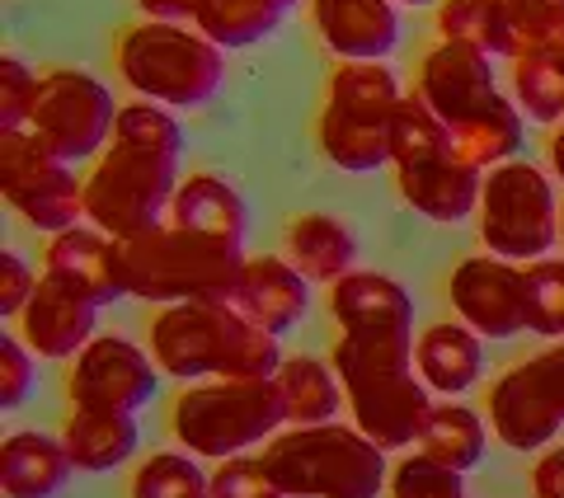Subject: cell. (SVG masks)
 Listing matches in <instances>:
<instances>
[{"mask_svg": "<svg viewBox=\"0 0 564 498\" xmlns=\"http://www.w3.org/2000/svg\"><path fill=\"white\" fill-rule=\"evenodd\" d=\"M263 466L282 498H377L391 485L386 452L352 423H311L263 442Z\"/></svg>", "mask_w": 564, "mask_h": 498, "instance_id": "cell-5", "label": "cell"}, {"mask_svg": "<svg viewBox=\"0 0 564 498\" xmlns=\"http://www.w3.org/2000/svg\"><path fill=\"white\" fill-rule=\"evenodd\" d=\"M545 155H551V174L564 184V118L555 122V132H551V141H545Z\"/></svg>", "mask_w": 564, "mask_h": 498, "instance_id": "cell-43", "label": "cell"}, {"mask_svg": "<svg viewBox=\"0 0 564 498\" xmlns=\"http://www.w3.org/2000/svg\"><path fill=\"white\" fill-rule=\"evenodd\" d=\"M0 193L33 230H70L85 217V174L57 160L29 128L0 132Z\"/></svg>", "mask_w": 564, "mask_h": 498, "instance_id": "cell-11", "label": "cell"}, {"mask_svg": "<svg viewBox=\"0 0 564 498\" xmlns=\"http://www.w3.org/2000/svg\"><path fill=\"white\" fill-rule=\"evenodd\" d=\"M43 273L66 282L70 292H80L95 306H109V301L128 296V282H122V259H118V240L104 236L99 226H70L47 236L43 249Z\"/></svg>", "mask_w": 564, "mask_h": 498, "instance_id": "cell-16", "label": "cell"}, {"mask_svg": "<svg viewBox=\"0 0 564 498\" xmlns=\"http://www.w3.org/2000/svg\"><path fill=\"white\" fill-rule=\"evenodd\" d=\"M395 188L419 217L456 226L480 207L485 170H475L462 151H447L433 160H414V165H395Z\"/></svg>", "mask_w": 564, "mask_h": 498, "instance_id": "cell-18", "label": "cell"}, {"mask_svg": "<svg viewBox=\"0 0 564 498\" xmlns=\"http://www.w3.org/2000/svg\"><path fill=\"white\" fill-rule=\"evenodd\" d=\"M400 99V80L386 62H339L315 118L321 155L344 174H377L391 165V118Z\"/></svg>", "mask_w": 564, "mask_h": 498, "instance_id": "cell-6", "label": "cell"}, {"mask_svg": "<svg viewBox=\"0 0 564 498\" xmlns=\"http://www.w3.org/2000/svg\"><path fill=\"white\" fill-rule=\"evenodd\" d=\"M447 301L480 339H513L527 329V278L513 259L466 255L447 278Z\"/></svg>", "mask_w": 564, "mask_h": 498, "instance_id": "cell-15", "label": "cell"}, {"mask_svg": "<svg viewBox=\"0 0 564 498\" xmlns=\"http://www.w3.org/2000/svg\"><path fill=\"white\" fill-rule=\"evenodd\" d=\"M231 306L259 329L288 334L292 325H302V315L311 311V278L296 269L288 255L245 259Z\"/></svg>", "mask_w": 564, "mask_h": 498, "instance_id": "cell-20", "label": "cell"}, {"mask_svg": "<svg viewBox=\"0 0 564 498\" xmlns=\"http://www.w3.org/2000/svg\"><path fill=\"white\" fill-rule=\"evenodd\" d=\"M414 95L447 122L452 137L475 128L480 118H489L503 99L499 80H494V57L470 43H456V39H437L423 52Z\"/></svg>", "mask_w": 564, "mask_h": 498, "instance_id": "cell-14", "label": "cell"}, {"mask_svg": "<svg viewBox=\"0 0 564 498\" xmlns=\"http://www.w3.org/2000/svg\"><path fill=\"white\" fill-rule=\"evenodd\" d=\"M560 249H564V207H560Z\"/></svg>", "mask_w": 564, "mask_h": 498, "instance_id": "cell-45", "label": "cell"}, {"mask_svg": "<svg viewBox=\"0 0 564 498\" xmlns=\"http://www.w3.org/2000/svg\"><path fill=\"white\" fill-rule=\"evenodd\" d=\"M527 278V329L541 339H564V259L522 263Z\"/></svg>", "mask_w": 564, "mask_h": 498, "instance_id": "cell-34", "label": "cell"}, {"mask_svg": "<svg viewBox=\"0 0 564 498\" xmlns=\"http://www.w3.org/2000/svg\"><path fill=\"white\" fill-rule=\"evenodd\" d=\"M151 358L174 381H259L278 377L282 348L278 334L250 325L231 301H180L161 306L151 320Z\"/></svg>", "mask_w": 564, "mask_h": 498, "instance_id": "cell-2", "label": "cell"}, {"mask_svg": "<svg viewBox=\"0 0 564 498\" xmlns=\"http://www.w3.org/2000/svg\"><path fill=\"white\" fill-rule=\"evenodd\" d=\"M311 24L339 62H386L400 43L395 0H311Z\"/></svg>", "mask_w": 564, "mask_h": 498, "instance_id": "cell-19", "label": "cell"}, {"mask_svg": "<svg viewBox=\"0 0 564 498\" xmlns=\"http://www.w3.org/2000/svg\"><path fill=\"white\" fill-rule=\"evenodd\" d=\"M391 498H466L462 489V470H452L443 466V461H433V456H404L400 466L391 470Z\"/></svg>", "mask_w": 564, "mask_h": 498, "instance_id": "cell-36", "label": "cell"}, {"mask_svg": "<svg viewBox=\"0 0 564 498\" xmlns=\"http://www.w3.org/2000/svg\"><path fill=\"white\" fill-rule=\"evenodd\" d=\"M113 95L109 85L90 71L76 66H52L39 76V95H33V113H29V132L43 141V147L76 165V160H90L113 141Z\"/></svg>", "mask_w": 564, "mask_h": 498, "instance_id": "cell-10", "label": "cell"}, {"mask_svg": "<svg viewBox=\"0 0 564 498\" xmlns=\"http://www.w3.org/2000/svg\"><path fill=\"white\" fill-rule=\"evenodd\" d=\"M33 288H39V273H33L29 263L14 255V249H6V255H0V315L20 320L24 306H29V296H33Z\"/></svg>", "mask_w": 564, "mask_h": 498, "instance_id": "cell-40", "label": "cell"}, {"mask_svg": "<svg viewBox=\"0 0 564 498\" xmlns=\"http://www.w3.org/2000/svg\"><path fill=\"white\" fill-rule=\"evenodd\" d=\"M141 10V20H161V24H198L203 0H132Z\"/></svg>", "mask_w": 564, "mask_h": 498, "instance_id": "cell-41", "label": "cell"}, {"mask_svg": "<svg viewBox=\"0 0 564 498\" xmlns=\"http://www.w3.org/2000/svg\"><path fill=\"white\" fill-rule=\"evenodd\" d=\"M70 475H76V466H70L62 437L24 429L10 433L6 447H0V489H6V498H57Z\"/></svg>", "mask_w": 564, "mask_h": 498, "instance_id": "cell-24", "label": "cell"}, {"mask_svg": "<svg viewBox=\"0 0 564 498\" xmlns=\"http://www.w3.org/2000/svg\"><path fill=\"white\" fill-rule=\"evenodd\" d=\"M489 429L513 452H541L564 429V339L499 371L489 386Z\"/></svg>", "mask_w": 564, "mask_h": 498, "instance_id": "cell-12", "label": "cell"}, {"mask_svg": "<svg viewBox=\"0 0 564 498\" xmlns=\"http://www.w3.org/2000/svg\"><path fill=\"white\" fill-rule=\"evenodd\" d=\"M475 226L489 255L513 263L545 259L560 245V203L551 174L536 170L532 160H503L485 170Z\"/></svg>", "mask_w": 564, "mask_h": 498, "instance_id": "cell-9", "label": "cell"}, {"mask_svg": "<svg viewBox=\"0 0 564 498\" xmlns=\"http://www.w3.org/2000/svg\"><path fill=\"white\" fill-rule=\"evenodd\" d=\"M282 255L311 282H339L344 273H352L358 240H352V230L339 217H329V212H296L288 230H282Z\"/></svg>", "mask_w": 564, "mask_h": 498, "instance_id": "cell-26", "label": "cell"}, {"mask_svg": "<svg viewBox=\"0 0 564 498\" xmlns=\"http://www.w3.org/2000/svg\"><path fill=\"white\" fill-rule=\"evenodd\" d=\"M508 33H513V57L564 43V0H503Z\"/></svg>", "mask_w": 564, "mask_h": 498, "instance_id": "cell-35", "label": "cell"}, {"mask_svg": "<svg viewBox=\"0 0 564 498\" xmlns=\"http://www.w3.org/2000/svg\"><path fill=\"white\" fill-rule=\"evenodd\" d=\"M95 301H85L80 292H70L57 278H39L24 315L14 320L20 325V339L52 362H70L76 353L95 339Z\"/></svg>", "mask_w": 564, "mask_h": 498, "instance_id": "cell-17", "label": "cell"}, {"mask_svg": "<svg viewBox=\"0 0 564 498\" xmlns=\"http://www.w3.org/2000/svg\"><path fill=\"white\" fill-rule=\"evenodd\" d=\"M278 390H282V404H288V429H311V423H334L339 419V404H348L344 396V381L334 362L321 358H282L278 367Z\"/></svg>", "mask_w": 564, "mask_h": 498, "instance_id": "cell-27", "label": "cell"}, {"mask_svg": "<svg viewBox=\"0 0 564 498\" xmlns=\"http://www.w3.org/2000/svg\"><path fill=\"white\" fill-rule=\"evenodd\" d=\"M329 362L344 381L352 429L381 452L419 442L433 414V390L414 371V334H334Z\"/></svg>", "mask_w": 564, "mask_h": 498, "instance_id": "cell-1", "label": "cell"}, {"mask_svg": "<svg viewBox=\"0 0 564 498\" xmlns=\"http://www.w3.org/2000/svg\"><path fill=\"white\" fill-rule=\"evenodd\" d=\"M57 437L80 475H104V470L128 466L141 442L137 414H118V409H70Z\"/></svg>", "mask_w": 564, "mask_h": 498, "instance_id": "cell-23", "label": "cell"}, {"mask_svg": "<svg viewBox=\"0 0 564 498\" xmlns=\"http://www.w3.org/2000/svg\"><path fill=\"white\" fill-rule=\"evenodd\" d=\"M532 494L536 498H564V447H551L536 470H532Z\"/></svg>", "mask_w": 564, "mask_h": 498, "instance_id": "cell-42", "label": "cell"}, {"mask_svg": "<svg viewBox=\"0 0 564 498\" xmlns=\"http://www.w3.org/2000/svg\"><path fill=\"white\" fill-rule=\"evenodd\" d=\"M302 0H203L198 29L207 33L217 47H254L263 39H273L282 14Z\"/></svg>", "mask_w": 564, "mask_h": 498, "instance_id": "cell-28", "label": "cell"}, {"mask_svg": "<svg viewBox=\"0 0 564 498\" xmlns=\"http://www.w3.org/2000/svg\"><path fill=\"white\" fill-rule=\"evenodd\" d=\"M212 498H282L263 456H226L212 470Z\"/></svg>", "mask_w": 564, "mask_h": 498, "instance_id": "cell-37", "label": "cell"}, {"mask_svg": "<svg viewBox=\"0 0 564 498\" xmlns=\"http://www.w3.org/2000/svg\"><path fill=\"white\" fill-rule=\"evenodd\" d=\"M437 39H456L513 62V33H508L503 0H443L437 6Z\"/></svg>", "mask_w": 564, "mask_h": 498, "instance_id": "cell-31", "label": "cell"}, {"mask_svg": "<svg viewBox=\"0 0 564 498\" xmlns=\"http://www.w3.org/2000/svg\"><path fill=\"white\" fill-rule=\"evenodd\" d=\"M180 188V155L113 137L85 174V217L113 240L147 236L170 217Z\"/></svg>", "mask_w": 564, "mask_h": 498, "instance_id": "cell-8", "label": "cell"}, {"mask_svg": "<svg viewBox=\"0 0 564 498\" xmlns=\"http://www.w3.org/2000/svg\"><path fill=\"white\" fill-rule=\"evenodd\" d=\"M128 498H212V475L193 452H155L132 470Z\"/></svg>", "mask_w": 564, "mask_h": 498, "instance_id": "cell-33", "label": "cell"}, {"mask_svg": "<svg viewBox=\"0 0 564 498\" xmlns=\"http://www.w3.org/2000/svg\"><path fill=\"white\" fill-rule=\"evenodd\" d=\"M33 95H39V76L20 57H0V132L29 128Z\"/></svg>", "mask_w": 564, "mask_h": 498, "instance_id": "cell-38", "label": "cell"}, {"mask_svg": "<svg viewBox=\"0 0 564 498\" xmlns=\"http://www.w3.org/2000/svg\"><path fill=\"white\" fill-rule=\"evenodd\" d=\"M513 104L522 118L555 128L564 118V43L513 57Z\"/></svg>", "mask_w": 564, "mask_h": 498, "instance_id": "cell-30", "label": "cell"}, {"mask_svg": "<svg viewBox=\"0 0 564 498\" xmlns=\"http://www.w3.org/2000/svg\"><path fill=\"white\" fill-rule=\"evenodd\" d=\"M113 66L137 99L165 109H203L226 80V47H217L198 24L141 20L113 39Z\"/></svg>", "mask_w": 564, "mask_h": 498, "instance_id": "cell-4", "label": "cell"}, {"mask_svg": "<svg viewBox=\"0 0 564 498\" xmlns=\"http://www.w3.org/2000/svg\"><path fill=\"white\" fill-rule=\"evenodd\" d=\"M33 353L20 334H6L0 339V409H20L33 390V377H39V367H33Z\"/></svg>", "mask_w": 564, "mask_h": 498, "instance_id": "cell-39", "label": "cell"}, {"mask_svg": "<svg viewBox=\"0 0 564 498\" xmlns=\"http://www.w3.org/2000/svg\"><path fill=\"white\" fill-rule=\"evenodd\" d=\"M329 315L339 334H414V296L386 273H344L329 282Z\"/></svg>", "mask_w": 564, "mask_h": 498, "instance_id": "cell-21", "label": "cell"}, {"mask_svg": "<svg viewBox=\"0 0 564 498\" xmlns=\"http://www.w3.org/2000/svg\"><path fill=\"white\" fill-rule=\"evenodd\" d=\"M170 221L184 226V230H198V236H217V240H231L245 245V230H250V212H245L240 193L217 180V174H184L180 188H174V203H170Z\"/></svg>", "mask_w": 564, "mask_h": 498, "instance_id": "cell-25", "label": "cell"}, {"mask_svg": "<svg viewBox=\"0 0 564 498\" xmlns=\"http://www.w3.org/2000/svg\"><path fill=\"white\" fill-rule=\"evenodd\" d=\"M400 6H443V0H400Z\"/></svg>", "mask_w": 564, "mask_h": 498, "instance_id": "cell-44", "label": "cell"}, {"mask_svg": "<svg viewBox=\"0 0 564 498\" xmlns=\"http://www.w3.org/2000/svg\"><path fill=\"white\" fill-rule=\"evenodd\" d=\"M485 442H489V433H485V419L475 414V409H466V404H433V414H429V423H423V433H419V452L466 475V470H475L485 461Z\"/></svg>", "mask_w": 564, "mask_h": 498, "instance_id": "cell-29", "label": "cell"}, {"mask_svg": "<svg viewBox=\"0 0 564 498\" xmlns=\"http://www.w3.org/2000/svg\"><path fill=\"white\" fill-rule=\"evenodd\" d=\"M414 371L433 396H466V390L485 377V339L462 320L447 325H429L414 339Z\"/></svg>", "mask_w": 564, "mask_h": 498, "instance_id": "cell-22", "label": "cell"}, {"mask_svg": "<svg viewBox=\"0 0 564 498\" xmlns=\"http://www.w3.org/2000/svg\"><path fill=\"white\" fill-rule=\"evenodd\" d=\"M282 423H288V404H282V390H278L273 377H259V381H236V377L193 381L170 404L174 442L193 456H207V461L245 456L254 442L278 437Z\"/></svg>", "mask_w": 564, "mask_h": 498, "instance_id": "cell-7", "label": "cell"}, {"mask_svg": "<svg viewBox=\"0 0 564 498\" xmlns=\"http://www.w3.org/2000/svg\"><path fill=\"white\" fill-rule=\"evenodd\" d=\"M447 151H456L452 128L419 95H404L391 118V165H414V160H433Z\"/></svg>", "mask_w": 564, "mask_h": 498, "instance_id": "cell-32", "label": "cell"}, {"mask_svg": "<svg viewBox=\"0 0 564 498\" xmlns=\"http://www.w3.org/2000/svg\"><path fill=\"white\" fill-rule=\"evenodd\" d=\"M155 367L151 348H137L118 334H95L76 358L66 362V400L70 409H118V414H137L141 404L155 400Z\"/></svg>", "mask_w": 564, "mask_h": 498, "instance_id": "cell-13", "label": "cell"}, {"mask_svg": "<svg viewBox=\"0 0 564 498\" xmlns=\"http://www.w3.org/2000/svg\"><path fill=\"white\" fill-rule=\"evenodd\" d=\"M122 282L128 296L151 306H180V301H231L245 269V249L217 236H198L174 221H161L147 236L118 240Z\"/></svg>", "mask_w": 564, "mask_h": 498, "instance_id": "cell-3", "label": "cell"}]
</instances>
